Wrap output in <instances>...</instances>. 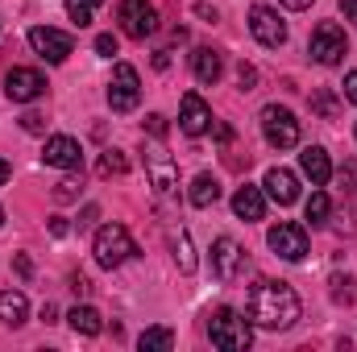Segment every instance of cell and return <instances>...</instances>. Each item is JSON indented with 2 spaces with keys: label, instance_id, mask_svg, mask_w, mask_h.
Masks as SVG:
<instances>
[{
  "label": "cell",
  "instance_id": "f35d334b",
  "mask_svg": "<svg viewBox=\"0 0 357 352\" xmlns=\"http://www.w3.org/2000/svg\"><path fill=\"white\" fill-rule=\"evenodd\" d=\"M13 265H17V273H21V278H29V273H33V262H29L25 253H17V257H13Z\"/></svg>",
  "mask_w": 357,
  "mask_h": 352
},
{
  "label": "cell",
  "instance_id": "2e32d148",
  "mask_svg": "<svg viewBox=\"0 0 357 352\" xmlns=\"http://www.w3.org/2000/svg\"><path fill=\"white\" fill-rule=\"evenodd\" d=\"M262 186H266V195L274 199V203H278V207H291V203L299 199V178L291 175L287 166H270V170H266V182H262Z\"/></svg>",
  "mask_w": 357,
  "mask_h": 352
},
{
  "label": "cell",
  "instance_id": "4dcf8cb0",
  "mask_svg": "<svg viewBox=\"0 0 357 352\" xmlns=\"http://www.w3.org/2000/svg\"><path fill=\"white\" fill-rule=\"evenodd\" d=\"M237 83H241V91H254L258 88V71H254L250 63H241V67H237Z\"/></svg>",
  "mask_w": 357,
  "mask_h": 352
},
{
  "label": "cell",
  "instance_id": "9a60e30c",
  "mask_svg": "<svg viewBox=\"0 0 357 352\" xmlns=\"http://www.w3.org/2000/svg\"><path fill=\"white\" fill-rule=\"evenodd\" d=\"M42 162L54 170H84V150L75 137H50L42 150Z\"/></svg>",
  "mask_w": 357,
  "mask_h": 352
},
{
  "label": "cell",
  "instance_id": "d590c367",
  "mask_svg": "<svg viewBox=\"0 0 357 352\" xmlns=\"http://www.w3.org/2000/svg\"><path fill=\"white\" fill-rule=\"evenodd\" d=\"M212 137H216L220 145H233V129H229L225 120H212Z\"/></svg>",
  "mask_w": 357,
  "mask_h": 352
},
{
  "label": "cell",
  "instance_id": "44dd1931",
  "mask_svg": "<svg viewBox=\"0 0 357 352\" xmlns=\"http://www.w3.org/2000/svg\"><path fill=\"white\" fill-rule=\"evenodd\" d=\"M67 323H71L79 336H100V332H104V319H100V311H96V307H79V303L67 311Z\"/></svg>",
  "mask_w": 357,
  "mask_h": 352
},
{
  "label": "cell",
  "instance_id": "7bdbcfd3",
  "mask_svg": "<svg viewBox=\"0 0 357 352\" xmlns=\"http://www.w3.org/2000/svg\"><path fill=\"white\" fill-rule=\"evenodd\" d=\"M278 4H287V8H295V13H303V8H312V0H278Z\"/></svg>",
  "mask_w": 357,
  "mask_h": 352
},
{
  "label": "cell",
  "instance_id": "52a82bcc",
  "mask_svg": "<svg viewBox=\"0 0 357 352\" xmlns=\"http://www.w3.org/2000/svg\"><path fill=\"white\" fill-rule=\"evenodd\" d=\"M137 104H142V79H137V67L116 63V67H112V79H108V108H112V112H133Z\"/></svg>",
  "mask_w": 357,
  "mask_h": 352
},
{
  "label": "cell",
  "instance_id": "83f0119b",
  "mask_svg": "<svg viewBox=\"0 0 357 352\" xmlns=\"http://www.w3.org/2000/svg\"><path fill=\"white\" fill-rule=\"evenodd\" d=\"M333 303L337 307H349V303H357V278H333Z\"/></svg>",
  "mask_w": 357,
  "mask_h": 352
},
{
  "label": "cell",
  "instance_id": "8d00e7d4",
  "mask_svg": "<svg viewBox=\"0 0 357 352\" xmlns=\"http://www.w3.org/2000/svg\"><path fill=\"white\" fill-rule=\"evenodd\" d=\"M341 95H345L349 104H357V71H349V75H345V88H341Z\"/></svg>",
  "mask_w": 357,
  "mask_h": 352
},
{
  "label": "cell",
  "instance_id": "f546056e",
  "mask_svg": "<svg viewBox=\"0 0 357 352\" xmlns=\"http://www.w3.org/2000/svg\"><path fill=\"white\" fill-rule=\"evenodd\" d=\"M175 262H178L183 273H195V253H191V237H187V232L175 237Z\"/></svg>",
  "mask_w": 357,
  "mask_h": 352
},
{
  "label": "cell",
  "instance_id": "484cf974",
  "mask_svg": "<svg viewBox=\"0 0 357 352\" xmlns=\"http://www.w3.org/2000/svg\"><path fill=\"white\" fill-rule=\"evenodd\" d=\"M84 195V178H79V170H67V178L54 186V199L59 203H71V199H79Z\"/></svg>",
  "mask_w": 357,
  "mask_h": 352
},
{
  "label": "cell",
  "instance_id": "5b68a950",
  "mask_svg": "<svg viewBox=\"0 0 357 352\" xmlns=\"http://www.w3.org/2000/svg\"><path fill=\"white\" fill-rule=\"evenodd\" d=\"M212 273L220 282H241L250 273V253L233 241V237H216L212 241Z\"/></svg>",
  "mask_w": 357,
  "mask_h": 352
},
{
  "label": "cell",
  "instance_id": "74e56055",
  "mask_svg": "<svg viewBox=\"0 0 357 352\" xmlns=\"http://www.w3.org/2000/svg\"><path fill=\"white\" fill-rule=\"evenodd\" d=\"M71 290H75V294L84 298V294H88V290H91V282H88V278H84V273H71Z\"/></svg>",
  "mask_w": 357,
  "mask_h": 352
},
{
  "label": "cell",
  "instance_id": "cb8c5ba5",
  "mask_svg": "<svg viewBox=\"0 0 357 352\" xmlns=\"http://www.w3.org/2000/svg\"><path fill=\"white\" fill-rule=\"evenodd\" d=\"M312 112H320L324 120H333V116L341 112V99H337V91L316 88V91H312Z\"/></svg>",
  "mask_w": 357,
  "mask_h": 352
},
{
  "label": "cell",
  "instance_id": "603a6c76",
  "mask_svg": "<svg viewBox=\"0 0 357 352\" xmlns=\"http://www.w3.org/2000/svg\"><path fill=\"white\" fill-rule=\"evenodd\" d=\"M137 344H142V352H167L175 349V332L171 328H146Z\"/></svg>",
  "mask_w": 357,
  "mask_h": 352
},
{
  "label": "cell",
  "instance_id": "1f68e13d",
  "mask_svg": "<svg viewBox=\"0 0 357 352\" xmlns=\"http://www.w3.org/2000/svg\"><path fill=\"white\" fill-rule=\"evenodd\" d=\"M337 182H341L345 191H357V162H345V166L337 170Z\"/></svg>",
  "mask_w": 357,
  "mask_h": 352
},
{
  "label": "cell",
  "instance_id": "4fadbf2b",
  "mask_svg": "<svg viewBox=\"0 0 357 352\" xmlns=\"http://www.w3.org/2000/svg\"><path fill=\"white\" fill-rule=\"evenodd\" d=\"M250 33H254L262 46L274 50V46L287 42V21H282L274 8H266V4H254V8H250Z\"/></svg>",
  "mask_w": 357,
  "mask_h": 352
},
{
  "label": "cell",
  "instance_id": "ac0fdd59",
  "mask_svg": "<svg viewBox=\"0 0 357 352\" xmlns=\"http://www.w3.org/2000/svg\"><path fill=\"white\" fill-rule=\"evenodd\" d=\"M191 71H195V79H199L204 88H212V83H220L225 63H220V54H216L212 46H199V50L191 54Z\"/></svg>",
  "mask_w": 357,
  "mask_h": 352
},
{
  "label": "cell",
  "instance_id": "e0dca14e",
  "mask_svg": "<svg viewBox=\"0 0 357 352\" xmlns=\"http://www.w3.org/2000/svg\"><path fill=\"white\" fill-rule=\"evenodd\" d=\"M233 211H237V220H262V216H266V191L254 186V182L237 186V195H233Z\"/></svg>",
  "mask_w": 357,
  "mask_h": 352
},
{
  "label": "cell",
  "instance_id": "9c48e42d",
  "mask_svg": "<svg viewBox=\"0 0 357 352\" xmlns=\"http://www.w3.org/2000/svg\"><path fill=\"white\" fill-rule=\"evenodd\" d=\"M266 245L282 262H303L307 257V228L303 224H291V220H278L266 232Z\"/></svg>",
  "mask_w": 357,
  "mask_h": 352
},
{
  "label": "cell",
  "instance_id": "ba28073f",
  "mask_svg": "<svg viewBox=\"0 0 357 352\" xmlns=\"http://www.w3.org/2000/svg\"><path fill=\"white\" fill-rule=\"evenodd\" d=\"M307 50H312V58L320 63V67H337L341 58H345V29L337 25V21H320L316 29H312V42H307Z\"/></svg>",
  "mask_w": 357,
  "mask_h": 352
},
{
  "label": "cell",
  "instance_id": "4316f807",
  "mask_svg": "<svg viewBox=\"0 0 357 352\" xmlns=\"http://www.w3.org/2000/svg\"><path fill=\"white\" fill-rule=\"evenodd\" d=\"M328 216H333L328 195H324V191H312V199H307V220H312V224H328Z\"/></svg>",
  "mask_w": 357,
  "mask_h": 352
},
{
  "label": "cell",
  "instance_id": "f1b7e54d",
  "mask_svg": "<svg viewBox=\"0 0 357 352\" xmlns=\"http://www.w3.org/2000/svg\"><path fill=\"white\" fill-rule=\"evenodd\" d=\"M104 0H67V17L75 21V25H91V13L100 8Z\"/></svg>",
  "mask_w": 357,
  "mask_h": 352
},
{
  "label": "cell",
  "instance_id": "d6986e66",
  "mask_svg": "<svg viewBox=\"0 0 357 352\" xmlns=\"http://www.w3.org/2000/svg\"><path fill=\"white\" fill-rule=\"evenodd\" d=\"M299 170H303V178H312V186H324L333 178V162H328V154L320 145H307L299 154Z\"/></svg>",
  "mask_w": 357,
  "mask_h": 352
},
{
  "label": "cell",
  "instance_id": "60d3db41",
  "mask_svg": "<svg viewBox=\"0 0 357 352\" xmlns=\"http://www.w3.org/2000/svg\"><path fill=\"white\" fill-rule=\"evenodd\" d=\"M341 13H345V17L357 25V0H341Z\"/></svg>",
  "mask_w": 357,
  "mask_h": 352
},
{
  "label": "cell",
  "instance_id": "b9f144b4",
  "mask_svg": "<svg viewBox=\"0 0 357 352\" xmlns=\"http://www.w3.org/2000/svg\"><path fill=\"white\" fill-rule=\"evenodd\" d=\"M154 67H158V71H167V67H171V54H167V50H158V54H154Z\"/></svg>",
  "mask_w": 357,
  "mask_h": 352
},
{
  "label": "cell",
  "instance_id": "ab89813d",
  "mask_svg": "<svg viewBox=\"0 0 357 352\" xmlns=\"http://www.w3.org/2000/svg\"><path fill=\"white\" fill-rule=\"evenodd\" d=\"M67 232H71V228H67V220H63V216H54V220H50V237H67Z\"/></svg>",
  "mask_w": 357,
  "mask_h": 352
},
{
  "label": "cell",
  "instance_id": "5bb4252c",
  "mask_svg": "<svg viewBox=\"0 0 357 352\" xmlns=\"http://www.w3.org/2000/svg\"><path fill=\"white\" fill-rule=\"evenodd\" d=\"M212 108L204 104V95L199 91H187L183 95V108H178V129L187 133V137H204L208 129H212Z\"/></svg>",
  "mask_w": 357,
  "mask_h": 352
},
{
  "label": "cell",
  "instance_id": "7a4b0ae2",
  "mask_svg": "<svg viewBox=\"0 0 357 352\" xmlns=\"http://www.w3.org/2000/svg\"><path fill=\"white\" fill-rule=\"evenodd\" d=\"M208 336H212V349H220V352H245L250 344H254V328H250V319L237 315L233 307L212 311V319H208Z\"/></svg>",
  "mask_w": 357,
  "mask_h": 352
},
{
  "label": "cell",
  "instance_id": "8992f818",
  "mask_svg": "<svg viewBox=\"0 0 357 352\" xmlns=\"http://www.w3.org/2000/svg\"><path fill=\"white\" fill-rule=\"evenodd\" d=\"M116 21H121V33L133 42H146L150 33H158V13L150 0H121Z\"/></svg>",
  "mask_w": 357,
  "mask_h": 352
},
{
  "label": "cell",
  "instance_id": "7402d4cb",
  "mask_svg": "<svg viewBox=\"0 0 357 352\" xmlns=\"http://www.w3.org/2000/svg\"><path fill=\"white\" fill-rule=\"evenodd\" d=\"M187 199H191V207H212V203L220 199V182H216L212 175H195V178H191Z\"/></svg>",
  "mask_w": 357,
  "mask_h": 352
},
{
  "label": "cell",
  "instance_id": "d6a6232c",
  "mask_svg": "<svg viewBox=\"0 0 357 352\" xmlns=\"http://www.w3.org/2000/svg\"><path fill=\"white\" fill-rule=\"evenodd\" d=\"M21 129H25V133H46V116H42V112H25V116H21Z\"/></svg>",
  "mask_w": 357,
  "mask_h": 352
},
{
  "label": "cell",
  "instance_id": "ffe728a7",
  "mask_svg": "<svg viewBox=\"0 0 357 352\" xmlns=\"http://www.w3.org/2000/svg\"><path fill=\"white\" fill-rule=\"evenodd\" d=\"M25 319H29V303H25V294H21V290H0V323L21 328Z\"/></svg>",
  "mask_w": 357,
  "mask_h": 352
},
{
  "label": "cell",
  "instance_id": "277c9868",
  "mask_svg": "<svg viewBox=\"0 0 357 352\" xmlns=\"http://www.w3.org/2000/svg\"><path fill=\"white\" fill-rule=\"evenodd\" d=\"M262 137L274 150H295L299 145V120H295V112L278 108V104H266L262 108Z\"/></svg>",
  "mask_w": 357,
  "mask_h": 352
},
{
  "label": "cell",
  "instance_id": "7c38bea8",
  "mask_svg": "<svg viewBox=\"0 0 357 352\" xmlns=\"http://www.w3.org/2000/svg\"><path fill=\"white\" fill-rule=\"evenodd\" d=\"M4 95H8L13 104H33V99H42V95H46L42 71H33V67H13V71L4 75Z\"/></svg>",
  "mask_w": 357,
  "mask_h": 352
},
{
  "label": "cell",
  "instance_id": "d4e9b609",
  "mask_svg": "<svg viewBox=\"0 0 357 352\" xmlns=\"http://www.w3.org/2000/svg\"><path fill=\"white\" fill-rule=\"evenodd\" d=\"M96 170H100V178H121L125 175V170H129V158H125V154H121V150H104V154H100V166H96Z\"/></svg>",
  "mask_w": 357,
  "mask_h": 352
},
{
  "label": "cell",
  "instance_id": "e575fe53",
  "mask_svg": "<svg viewBox=\"0 0 357 352\" xmlns=\"http://www.w3.org/2000/svg\"><path fill=\"white\" fill-rule=\"evenodd\" d=\"M96 50H100L104 58H112V54H116V38H112V33H100V38H96Z\"/></svg>",
  "mask_w": 357,
  "mask_h": 352
},
{
  "label": "cell",
  "instance_id": "8fae6325",
  "mask_svg": "<svg viewBox=\"0 0 357 352\" xmlns=\"http://www.w3.org/2000/svg\"><path fill=\"white\" fill-rule=\"evenodd\" d=\"M29 46L50 63V67H59V63H67L71 58V50H75V42H71V33H63V29H50V25H33L29 29Z\"/></svg>",
  "mask_w": 357,
  "mask_h": 352
},
{
  "label": "cell",
  "instance_id": "6da1fadb",
  "mask_svg": "<svg viewBox=\"0 0 357 352\" xmlns=\"http://www.w3.org/2000/svg\"><path fill=\"white\" fill-rule=\"evenodd\" d=\"M245 315L254 328L262 332H287L295 328V319L303 315V303L295 294L291 282H278V278H258L245 294Z\"/></svg>",
  "mask_w": 357,
  "mask_h": 352
},
{
  "label": "cell",
  "instance_id": "f6af8a7d",
  "mask_svg": "<svg viewBox=\"0 0 357 352\" xmlns=\"http://www.w3.org/2000/svg\"><path fill=\"white\" fill-rule=\"evenodd\" d=\"M0 224H4V207H0Z\"/></svg>",
  "mask_w": 357,
  "mask_h": 352
},
{
  "label": "cell",
  "instance_id": "ee69618b",
  "mask_svg": "<svg viewBox=\"0 0 357 352\" xmlns=\"http://www.w3.org/2000/svg\"><path fill=\"white\" fill-rule=\"evenodd\" d=\"M8 175H13V166H8V162H4V158H0V186H4V182H8Z\"/></svg>",
  "mask_w": 357,
  "mask_h": 352
},
{
  "label": "cell",
  "instance_id": "3957f363",
  "mask_svg": "<svg viewBox=\"0 0 357 352\" xmlns=\"http://www.w3.org/2000/svg\"><path fill=\"white\" fill-rule=\"evenodd\" d=\"M91 253H96V265L121 269L129 257H137V245H133V237H129L125 224H104L96 232V241H91Z\"/></svg>",
  "mask_w": 357,
  "mask_h": 352
},
{
  "label": "cell",
  "instance_id": "30bf717a",
  "mask_svg": "<svg viewBox=\"0 0 357 352\" xmlns=\"http://www.w3.org/2000/svg\"><path fill=\"white\" fill-rule=\"evenodd\" d=\"M146 175H150L154 191H158L162 199H171V195L178 191V166H175V158L162 150V141L146 145Z\"/></svg>",
  "mask_w": 357,
  "mask_h": 352
},
{
  "label": "cell",
  "instance_id": "836d02e7",
  "mask_svg": "<svg viewBox=\"0 0 357 352\" xmlns=\"http://www.w3.org/2000/svg\"><path fill=\"white\" fill-rule=\"evenodd\" d=\"M146 129H150V137L162 141V137H167V116H162V112H150V116H146Z\"/></svg>",
  "mask_w": 357,
  "mask_h": 352
}]
</instances>
